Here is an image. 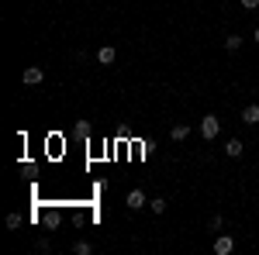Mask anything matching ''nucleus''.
I'll list each match as a JSON object with an SVG mask.
<instances>
[{"mask_svg":"<svg viewBox=\"0 0 259 255\" xmlns=\"http://www.w3.org/2000/svg\"><path fill=\"white\" fill-rule=\"evenodd\" d=\"M242 7H245V11H256V7H259V0H242Z\"/></svg>","mask_w":259,"mask_h":255,"instance_id":"16","label":"nucleus"},{"mask_svg":"<svg viewBox=\"0 0 259 255\" xmlns=\"http://www.w3.org/2000/svg\"><path fill=\"white\" fill-rule=\"evenodd\" d=\"M242 121H245V124H259V104H249V107L242 111Z\"/></svg>","mask_w":259,"mask_h":255,"instance_id":"5","label":"nucleus"},{"mask_svg":"<svg viewBox=\"0 0 259 255\" xmlns=\"http://www.w3.org/2000/svg\"><path fill=\"white\" fill-rule=\"evenodd\" d=\"M256 41H259V28H256Z\"/></svg>","mask_w":259,"mask_h":255,"instance_id":"17","label":"nucleus"},{"mask_svg":"<svg viewBox=\"0 0 259 255\" xmlns=\"http://www.w3.org/2000/svg\"><path fill=\"white\" fill-rule=\"evenodd\" d=\"M225 48H228V52H239L242 48V35H228V38H225Z\"/></svg>","mask_w":259,"mask_h":255,"instance_id":"9","label":"nucleus"},{"mask_svg":"<svg viewBox=\"0 0 259 255\" xmlns=\"http://www.w3.org/2000/svg\"><path fill=\"white\" fill-rule=\"evenodd\" d=\"M149 207H152L156 214H162V211H166V200H162V196H156V200H149Z\"/></svg>","mask_w":259,"mask_h":255,"instance_id":"11","label":"nucleus"},{"mask_svg":"<svg viewBox=\"0 0 259 255\" xmlns=\"http://www.w3.org/2000/svg\"><path fill=\"white\" fill-rule=\"evenodd\" d=\"M232 248H235L232 235H218V238H214V252H218V255H232Z\"/></svg>","mask_w":259,"mask_h":255,"instance_id":"2","label":"nucleus"},{"mask_svg":"<svg viewBox=\"0 0 259 255\" xmlns=\"http://www.w3.org/2000/svg\"><path fill=\"white\" fill-rule=\"evenodd\" d=\"M87 135H90V124L80 121V124H76V138H87Z\"/></svg>","mask_w":259,"mask_h":255,"instance_id":"14","label":"nucleus"},{"mask_svg":"<svg viewBox=\"0 0 259 255\" xmlns=\"http://www.w3.org/2000/svg\"><path fill=\"white\" fill-rule=\"evenodd\" d=\"M45 224H49V228H59V214H56V211H52V214H45Z\"/></svg>","mask_w":259,"mask_h":255,"instance_id":"15","label":"nucleus"},{"mask_svg":"<svg viewBox=\"0 0 259 255\" xmlns=\"http://www.w3.org/2000/svg\"><path fill=\"white\" fill-rule=\"evenodd\" d=\"M225 152H228V156H232V159H239L242 152H245V148H242V141H239V138H232V141L225 145Z\"/></svg>","mask_w":259,"mask_h":255,"instance_id":"7","label":"nucleus"},{"mask_svg":"<svg viewBox=\"0 0 259 255\" xmlns=\"http://www.w3.org/2000/svg\"><path fill=\"white\" fill-rule=\"evenodd\" d=\"M118 59V52H114V48H111V45H104V48H100L97 52V62L100 66H111V62Z\"/></svg>","mask_w":259,"mask_h":255,"instance_id":"4","label":"nucleus"},{"mask_svg":"<svg viewBox=\"0 0 259 255\" xmlns=\"http://www.w3.org/2000/svg\"><path fill=\"white\" fill-rule=\"evenodd\" d=\"M7 228L18 231V228H21V214H7Z\"/></svg>","mask_w":259,"mask_h":255,"instance_id":"12","label":"nucleus"},{"mask_svg":"<svg viewBox=\"0 0 259 255\" xmlns=\"http://www.w3.org/2000/svg\"><path fill=\"white\" fill-rule=\"evenodd\" d=\"M187 135H190V128H187V124H173V131H169V138H173V141H183Z\"/></svg>","mask_w":259,"mask_h":255,"instance_id":"8","label":"nucleus"},{"mask_svg":"<svg viewBox=\"0 0 259 255\" xmlns=\"http://www.w3.org/2000/svg\"><path fill=\"white\" fill-rule=\"evenodd\" d=\"M94 252V245L90 241H76V255H90Z\"/></svg>","mask_w":259,"mask_h":255,"instance_id":"13","label":"nucleus"},{"mask_svg":"<svg viewBox=\"0 0 259 255\" xmlns=\"http://www.w3.org/2000/svg\"><path fill=\"white\" fill-rule=\"evenodd\" d=\"M128 207H132V211L145 207V193H142V190H132V193H128Z\"/></svg>","mask_w":259,"mask_h":255,"instance_id":"6","label":"nucleus"},{"mask_svg":"<svg viewBox=\"0 0 259 255\" xmlns=\"http://www.w3.org/2000/svg\"><path fill=\"white\" fill-rule=\"evenodd\" d=\"M200 135L207 138V141H214V138L221 135V121L214 118V114H207V118H200Z\"/></svg>","mask_w":259,"mask_h":255,"instance_id":"1","label":"nucleus"},{"mask_svg":"<svg viewBox=\"0 0 259 255\" xmlns=\"http://www.w3.org/2000/svg\"><path fill=\"white\" fill-rule=\"evenodd\" d=\"M41 76H45V73H41L38 66H28V69L21 73V79H24V86H35V83H41Z\"/></svg>","mask_w":259,"mask_h":255,"instance_id":"3","label":"nucleus"},{"mask_svg":"<svg viewBox=\"0 0 259 255\" xmlns=\"http://www.w3.org/2000/svg\"><path fill=\"white\" fill-rule=\"evenodd\" d=\"M207 228H211V231H221V228H225V217H221V214H214L211 221H207Z\"/></svg>","mask_w":259,"mask_h":255,"instance_id":"10","label":"nucleus"}]
</instances>
